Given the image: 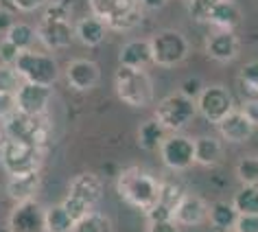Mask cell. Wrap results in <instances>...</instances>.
<instances>
[{
    "label": "cell",
    "mask_w": 258,
    "mask_h": 232,
    "mask_svg": "<svg viewBox=\"0 0 258 232\" xmlns=\"http://www.w3.org/2000/svg\"><path fill=\"white\" fill-rule=\"evenodd\" d=\"M160 180L149 176L138 166H129L116 180V191L129 206L140 210H149L160 197Z\"/></svg>",
    "instance_id": "6da1fadb"
},
{
    "label": "cell",
    "mask_w": 258,
    "mask_h": 232,
    "mask_svg": "<svg viewBox=\"0 0 258 232\" xmlns=\"http://www.w3.org/2000/svg\"><path fill=\"white\" fill-rule=\"evenodd\" d=\"M3 127L7 132L9 140L37 147V149H46V145L50 140V123H48L46 114L31 116V114L14 112L3 121Z\"/></svg>",
    "instance_id": "7a4b0ae2"
},
{
    "label": "cell",
    "mask_w": 258,
    "mask_h": 232,
    "mask_svg": "<svg viewBox=\"0 0 258 232\" xmlns=\"http://www.w3.org/2000/svg\"><path fill=\"white\" fill-rule=\"evenodd\" d=\"M114 90L122 103L134 107H145L151 103L156 88H153V81L147 70L118 66L114 77Z\"/></svg>",
    "instance_id": "3957f363"
},
{
    "label": "cell",
    "mask_w": 258,
    "mask_h": 232,
    "mask_svg": "<svg viewBox=\"0 0 258 232\" xmlns=\"http://www.w3.org/2000/svg\"><path fill=\"white\" fill-rule=\"evenodd\" d=\"M103 197V184L94 173H81L77 176L68 186V195L61 202V206L68 210V215L75 219H81L83 215L94 210V206Z\"/></svg>",
    "instance_id": "277c9868"
},
{
    "label": "cell",
    "mask_w": 258,
    "mask_h": 232,
    "mask_svg": "<svg viewBox=\"0 0 258 232\" xmlns=\"http://www.w3.org/2000/svg\"><path fill=\"white\" fill-rule=\"evenodd\" d=\"M92 16L114 31L134 29L143 18V9L136 0H90Z\"/></svg>",
    "instance_id": "5b68a950"
},
{
    "label": "cell",
    "mask_w": 258,
    "mask_h": 232,
    "mask_svg": "<svg viewBox=\"0 0 258 232\" xmlns=\"http://www.w3.org/2000/svg\"><path fill=\"white\" fill-rule=\"evenodd\" d=\"M195 114H197L195 99L182 94L179 90L166 94L156 107V119L160 121V125H162L166 132L184 130V127L195 119Z\"/></svg>",
    "instance_id": "8992f818"
},
{
    "label": "cell",
    "mask_w": 258,
    "mask_h": 232,
    "mask_svg": "<svg viewBox=\"0 0 258 232\" xmlns=\"http://www.w3.org/2000/svg\"><path fill=\"white\" fill-rule=\"evenodd\" d=\"M149 46H151V62L164 68L179 66L190 53L188 40L179 31H173V29L156 33L149 40Z\"/></svg>",
    "instance_id": "52a82bcc"
},
{
    "label": "cell",
    "mask_w": 258,
    "mask_h": 232,
    "mask_svg": "<svg viewBox=\"0 0 258 232\" xmlns=\"http://www.w3.org/2000/svg\"><path fill=\"white\" fill-rule=\"evenodd\" d=\"M14 68L22 81L53 86L59 79V66H57V62L50 55L35 53V50H22L20 57L14 64Z\"/></svg>",
    "instance_id": "ba28073f"
},
{
    "label": "cell",
    "mask_w": 258,
    "mask_h": 232,
    "mask_svg": "<svg viewBox=\"0 0 258 232\" xmlns=\"http://www.w3.org/2000/svg\"><path fill=\"white\" fill-rule=\"evenodd\" d=\"M42 160H44V149L22 145V143H14V140H9V143L5 145V149L0 151V164L9 173V178L40 171Z\"/></svg>",
    "instance_id": "9c48e42d"
},
{
    "label": "cell",
    "mask_w": 258,
    "mask_h": 232,
    "mask_svg": "<svg viewBox=\"0 0 258 232\" xmlns=\"http://www.w3.org/2000/svg\"><path fill=\"white\" fill-rule=\"evenodd\" d=\"M195 105L206 121L217 125L223 116H228L234 109V99H232L230 90L223 86H204V90L195 99Z\"/></svg>",
    "instance_id": "30bf717a"
},
{
    "label": "cell",
    "mask_w": 258,
    "mask_h": 232,
    "mask_svg": "<svg viewBox=\"0 0 258 232\" xmlns=\"http://www.w3.org/2000/svg\"><path fill=\"white\" fill-rule=\"evenodd\" d=\"M9 232H46V208H42L35 199L18 202L7 219Z\"/></svg>",
    "instance_id": "8fae6325"
},
{
    "label": "cell",
    "mask_w": 258,
    "mask_h": 232,
    "mask_svg": "<svg viewBox=\"0 0 258 232\" xmlns=\"http://www.w3.org/2000/svg\"><path fill=\"white\" fill-rule=\"evenodd\" d=\"M158 151L166 169L184 171L190 164H195V145H192V138L184 136V134H171V136H166Z\"/></svg>",
    "instance_id": "7c38bea8"
},
{
    "label": "cell",
    "mask_w": 258,
    "mask_h": 232,
    "mask_svg": "<svg viewBox=\"0 0 258 232\" xmlns=\"http://www.w3.org/2000/svg\"><path fill=\"white\" fill-rule=\"evenodd\" d=\"M14 99H16V112L31 114V116L46 114L48 103H50V99H53V86L22 81L16 90Z\"/></svg>",
    "instance_id": "4fadbf2b"
},
{
    "label": "cell",
    "mask_w": 258,
    "mask_h": 232,
    "mask_svg": "<svg viewBox=\"0 0 258 232\" xmlns=\"http://www.w3.org/2000/svg\"><path fill=\"white\" fill-rule=\"evenodd\" d=\"M35 35L44 46L50 50H59L70 46L75 40V27L70 20H50V18H42L40 24L35 27Z\"/></svg>",
    "instance_id": "5bb4252c"
},
{
    "label": "cell",
    "mask_w": 258,
    "mask_h": 232,
    "mask_svg": "<svg viewBox=\"0 0 258 232\" xmlns=\"http://www.w3.org/2000/svg\"><path fill=\"white\" fill-rule=\"evenodd\" d=\"M241 42L234 35V31H225V29H215L206 40V53H208L215 62L228 64L232 60H236Z\"/></svg>",
    "instance_id": "9a60e30c"
},
{
    "label": "cell",
    "mask_w": 258,
    "mask_h": 232,
    "mask_svg": "<svg viewBox=\"0 0 258 232\" xmlns=\"http://www.w3.org/2000/svg\"><path fill=\"white\" fill-rule=\"evenodd\" d=\"M206 215H208V206H206L204 199L190 195V193H184L175 210H173V221L177 225H199L206 221Z\"/></svg>",
    "instance_id": "2e32d148"
},
{
    "label": "cell",
    "mask_w": 258,
    "mask_h": 232,
    "mask_svg": "<svg viewBox=\"0 0 258 232\" xmlns=\"http://www.w3.org/2000/svg\"><path fill=\"white\" fill-rule=\"evenodd\" d=\"M217 125H219V134H221L228 143H245V140H249L251 134H254V125L245 119V114L241 109H232Z\"/></svg>",
    "instance_id": "e0dca14e"
},
{
    "label": "cell",
    "mask_w": 258,
    "mask_h": 232,
    "mask_svg": "<svg viewBox=\"0 0 258 232\" xmlns=\"http://www.w3.org/2000/svg\"><path fill=\"white\" fill-rule=\"evenodd\" d=\"M99 66L90 60H73L66 66V79L75 90H92L99 83Z\"/></svg>",
    "instance_id": "ac0fdd59"
},
{
    "label": "cell",
    "mask_w": 258,
    "mask_h": 232,
    "mask_svg": "<svg viewBox=\"0 0 258 232\" xmlns=\"http://www.w3.org/2000/svg\"><path fill=\"white\" fill-rule=\"evenodd\" d=\"M42 178L40 171L35 173H27V176H11L7 182V195L14 202H27V199H35L37 191H40Z\"/></svg>",
    "instance_id": "d6986e66"
},
{
    "label": "cell",
    "mask_w": 258,
    "mask_h": 232,
    "mask_svg": "<svg viewBox=\"0 0 258 232\" xmlns=\"http://www.w3.org/2000/svg\"><path fill=\"white\" fill-rule=\"evenodd\" d=\"M107 31L109 29L99 20V18H94V16L81 18V20L75 24V37L83 44V46H88V48L99 46V44L105 40Z\"/></svg>",
    "instance_id": "ffe728a7"
},
{
    "label": "cell",
    "mask_w": 258,
    "mask_h": 232,
    "mask_svg": "<svg viewBox=\"0 0 258 232\" xmlns=\"http://www.w3.org/2000/svg\"><path fill=\"white\" fill-rule=\"evenodd\" d=\"M120 66H127V68H143L151 64V46H149V40H132L127 42L125 46L120 48Z\"/></svg>",
    "instance_id": "44dd1931"
},
{
    "label": "cell",
    "mask_w": 258,
    "mask_h": 232,
    "mask_svg": "<svg viewBox=\"0 0 258 232\" xmlns=\"http://www.w3.org/2000/svg\"><path fill=\"white\" fill-rule=\"evenodd\" d=\"M215 29H225V31H234L241 24V11L234 5V0H219L217 7L212 9L210 20Z\"/></svg>",
    "instance_id": "7402d4cb"
},
{
    "label": "cell",
    "mask_w": 258,
    "mask_h": 232,
    "mask_svg": "<svg viewBox=\"0 0 258 232\" xmlns=\"http://www.w3.org/2000/svg\"><path fill=\"white\" fill-rule=\"evenodd\" d=\"M195 145V162L202 166H215L223 160V147L217 138L212 136H202L192 140Z\"/></svg>",
    "instance_id": "603a6c76"
},
{
    "label": "cell",
    "mask_w": 258,
    "mask_h": 232,
    "mask_svg": "<svg viewBox=\"0 0 258 232\" xmlns=\"http://www.w3.org/2000/svg\"><path fill=\"white\" fill-rule=\"evenodd\" d=\"M206 219H208L210 225L215 230L230 232V230H234L238 212H236L234 206H232V202H217V204H212L208 208V215H206Z\"/></svg>",
    "instance_id": "cb8c5ba5"
},
{
    "label": "cell",
    "mask_w": 258,
    "mask_h": 232,
    "mask_svg": "<svg viewBox=\"0 0 258 232\" xmlns=\"http://www.w3.org/2000/svg\"><path fill=\"white\" fill-rule=\"evenodd\" d=\"M166 136H169V134L160 125L158 119H149L138 127V145L147 151H158Z\"/></svg>",
    "instance_id": "d4e9b609"
},
{
    "label": "cell",
    "mask_w": 258,
    "mask_h": 232,
    "mask_svg": "<svg viewBox=\"0 0 258 232\" xmlns=\"http://www.w3.org/2000/svg\"><path fill=\"white\" fill-rule=\"evenodd\" d=\"M232 206L238 215H258V184H243L234 193Z\"/></svg>",
    "instance_id": "484cf974"
},
{
    "label": "cell",
    "mask_w": 258,
    "mask_h": 232,
    "mask_svg": "<svg viewBox=\"0 0 258 232\" xmlns=\"http://www.w3.org/2000/svg\"><path fill=\"white\" fill-rule=\"evenodd\" d=\"M70 232H114V225L107 215H101V212L92 210L88 215H83L81 219H77Z\"/></svg>",
    "instance_id": "4316f807"
},
{
    "label": "cell",
    "mask_w": 258,
    "mask_h": 232,
    "mask_svg": "<svg viewBox=\"0 0 258 232\" xmlns=\"http://www.w3.org/2000/svg\"><path fill=\"white\" fill-rule=\"evenodd\" d=\"M5 40H9L14 46H18L20 50H31L33 42L37 40V35H35V29L31 27V24L14 22L7 29V33H5Z\"/></svg>",
    "instance_id": "83f0119b"
},
{
    "label": "cell",
    "mask_w": 258,
    "mask_h": 232,
    "mask_svg": "<svg viewBox=\"0 0 258 232\" xmlns=\"http://www.w3.org/2000/svg\"><path fill=\"white\" fill-rule=\"evenodd\" d=\"M75 219L68 215V210L61 204H55L46 208V232H70Z\"/></svg>",
    "instance_id": "f1b7e54d"
},
{
    "label": "cell",
    "mask_w": 258,
    "mask_h": 232,
    "mask_svg": "<svg viewBox=\"0 0 258 232\" xmlns=\"http://www.w3.org/2000/svg\"><path fill=\"white\" fill-rule=\"evenodd\" d=\"M236 178L241 184H258V156H245L238 160Z\"/></svg>",
    "instance_id": "f546056e"
},
{
    "label": "cell",
    "mask_w": 258,
    "mask_h": 232,
    "mask_svg": "<svg viewBox=\"0 0 258 232\" xmlns=\"http://www.w3.org/2000/svg\"><path fill=\"white\" fill-rule=\"evenodd\" d=\"M73 14V0H48L44 5V16L50 20H70Z\"/></svg>",
    "instance_id": "4dcf8cb0"
},
{
    "label": "cell",
    "mask_w": 258,
    "mask_h": 232,
    "mask_svg": "<svg viewBox=\"0 0 258 232\" xmlns=\"http://www.w3.org/2000/svg\"><path fill=\"white\" fill-rule=\"evenodd\" d=\"M186 191H182L177 184H160V197H158V204H162L164 208H169L171 212L175 210L177 202L182 199Z\"/></svg>",
    "instance_id": "1f68e13d"
},
{
    "label": "cell",
    "mask_w": 258,
    "mask_h": 232,
    "mask_svg": "<svg viewBox=\"0 0 258 232\" xmlns=\"http://www.w3.org/2000/svg\"><path fill=\"white\" fill-rule=\"evenodd\" d=\"M219 0H188V11L192 16V20L197 22H208L212 9L217 7Z\"/></svg>",
    "instance_id": "d6a6232c"
},
{
    "label": "cell",
    "mask_w": 258,
    "mask_h": 232,
    "mask_svg": "<svg viewBox=\"0 0 258 232\" xmlns=\"http://www.w3.org/2000/svg\"><path fill=\"white\" fill-rule=\"evenodd\" d=\"M20 83H22V79L18 77L14 66H5V64H0V92L16 94V90H18Z\"/></svg>",
    "instance_id": "836d02e7"
},
{
    "label": "cell",
    "mask_w": 258,
    "mask_h": 232,
    "mask_svg": "<svg viewBox=\"0 0 258 232\" xmlns=\"http://www.w3.org/2000/svg\"><path fill=\"white\" fill-rule=\"evenodd\" d=\"M238 79L245 88H249L251 92H258V62H251V64H245L241 68V75Z\"/></svg>",
    "instance_id": "e575fe53"
},
{
    "label": "cell",
    "mask_w": 258,
    "mask_h": 232,
    "mask_svg": "<svg viewBox=\"0 0 258 232\" xmlns=\"http://www.w3.org/2000/svg\"><path fill=\"white\" fill-rule=\"evenodd\" d=\"M20 53L22 50L18 48V46H14L9 40H0V64H5V66H14L16 64V60L20 57Z\"/></svg>",
    "instance_id": "d590c367"
},
{
    "label": "cell",
    "mask_w": 258,
    "mask_h": 232,
    "mask_svg": "<svg viewBox=\"0 0 258 232\" xmlns=\"http://www.w3.org/2000/svg\"><path fill=\"white\" fill-rule=\"evenodd\" d=\"M234 232H258V215H238Z\"/></svg>",
    "instance_id": "8d00e7d4"
},
{
    "label": "cell",
    "mask_w": 258,
    "mask_h": 232,
    "mask_svg": "<svg viewBox=\"0 0 258 232\" xmlns=\"http://www.w3.org/2000/svg\"><path fill=\"white\" fill-rule=\"evenodd\" d=\"M48 0H14L16 9L20 11V14H33L37 9H44V5H46Z\"/></svg>",
    "instance_id": "74e56055"
},
{
    "label": "cell",
    "mask_w": 258,
    "mask_h": 232,
    "mask_svg": "<svg viewBox=\"0 0 258 232\" xmlns=\"http://www.w3.org/2000/svg\"><path fill=\"white\" fill-rule=\"evenodd\" d=\"M16 112V99L9 92H0V119H7L9 114Z\"/></svg>",
    "instance_id": "f35d334b"
},
{
    "label": "cell",
    "mask_w": 258,
    "mask_h": 232,
    "mask_svg": "<svg viewBox=\"0 0 258 232\" xmlns=\"http://www.w3.org/2000/svg\"><path fill=\"white\" fill-rule=\"evenodd\" d=\"M147 232H179V225L173 219L166 221H149L147 223Z\"/></svg>",
    "instance_id": "ab89813d"
},
{
    "label": "cell",
    "mask_w": 258,
    "mask_h": 232,
    "mask_svg": "<svg viewBox=\"0 0 258 232\" xmlns=\"http://www.w3.org/2000/svg\"><path fill=\"white\" fill-rule=\"evenodd\" d=\"M241 112L245 114V119H247L251 125L258 127V99H249V101H245V105L241 107Z\"/></svg>",
    "instance_id": "60d3db41"
},
{
    "label": "cell",
    "mask_w": 258,
    "mask_h": 232,
    "mask_svg": "<svg viewBox=\"0 0 258 232\" xmlns=\"http://www.w3.org/2000/svg\"><path fill=\"white\" fill-rule=\"evenodd\" d=\"M202 90H204V86H202V81H199V79H186L184 86L179 88V92L186 94V96H190V99H197Z\"/></svg>",
    "instance_id": "b9f144b4"
},
{
    "label": "cell",
    "mask_w": 258,
    "mask_h": 232,
    "mask_svg": "<svg viewBox=\"0 0 258 232\" xmlns=\"http://www.w3.org/2000/svg\"><path fill=\"white\" fill-rule=\"evenodd\" d=\"M138 3V7L140 9H149V11H158V9H162L169 0H136Z\"/></svg>",
    "instance_id": "7bdbcfd3"
},
{
    "label": "cell",
    "mask_w": 258,
    "mask_h": 232,
    "mask_svg": "<svg viewBox=\"0 0 258 232\" xmlns=\"http://www.w3.org/2000/svg\"><path fill=\"white\" fill-rule=\"evenodd\" d=\"M14 14H7V11H0V31H5L7 33V29L14 24Z\"/></svg>",
    "instance_id": "ee69618b"
},
{
    "label": "cell",
    "mask_w": 258,
    "mask_h": 232,
    "mask_svg": "<svg viewBox=\"0 0 258 232\" xmlns=\"http://www.w3.org/2000/svg\"><path fill=\"white\" fill-rule=\"evenodd\" d=\"M9 143V138H7V132H5V127L0 125V151L5 149V145Z\"/></svg>",
    "instance_id": "f6af8a7d"
},
{
    "label": "cell",
    "mask_w": 258,
    "mask_h": 232,
    "mask_svg": "<svg viewBox=\"0 0 258 232\" xmlns=\"http://www.w3.org/2000/svg\"><path fill=\"white\" fill-rule=\"evenodd\" d=\"M0 232H9V230H7V228H5V230H0Z\"/></svg>",
    "instance_id": "bcb514c9"
},
{
    "label": "cell",
    "mask_w": 258,
    "mask_h": 232,
    "mask_svg": "<svg viewBox=\"0 0 258 232\" xmlns=\"http://www.w3.org/2000/svg\"><path fill=\"white\" fill-rule=\"evenodd\" d=\"M186 3H188V0H186Z\"/></svg>",
    "instance_id": "7dc6e473"
}]
</instances>
